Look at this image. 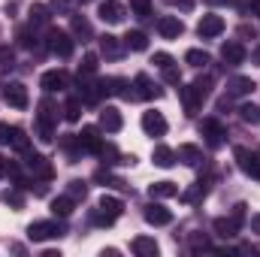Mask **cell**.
Listing matches in <instances>:
<instances>
[{"label": "cell", "instance_id": "7", "mask_svg": "<svg viewBox=\"0 0 260 257\" xmlns=\"http://www.w3.org/2000/svg\"><path fill=\"white\" fill-rule=\"evenodd\" d=\"M100 18L109 21V24H118V21L124 18V6H121L118 0H103V3H100Z\"/></svg>", "mask_w": 260, "mask_h": 257}, {"label": "cell", "instance_id": "48", "mask_svg": "<svg viewBox=\"0 0 260 257\" xmlns=\"http://www.w3.org/2000/svg\"><path fill=\"white\" fill-rule=\"evenodd\" d=\"M209 3H224V0H209Z\"/></svg>", "mask_w": 260, "mask_h": 257}, {"label": "cell", "instance_id": "2", "mask_svg": "<svg viewBox=\"0 0 260 257\" xmlns=\"http://www.w3.org/2000/svg\"><path fill=\"white\" fill-rule=\"evenodd\" d=\"M118 215H121V200H115V197H103V200H100V212L94 215V224L109 227Z\"/></svg>", "mask_w": 260, "mask_h": 257}, {"label": "cell", "instance_id": "27", "mask_svg": "<svg viewBox=\"0 0 260 257\" xmlns=\"http://www.w3.org/2000/svg\"><path fill=\"white\" fill-rule=\"evenodd\" d=\"M9 145H15L18 151H27L30 148V142H27V136H24V130H12V139H9Z\"/></svg>", "mask_w": 260, "mask_h": 257}, {"label": "cell", "instance_id": "41", "mask_svg": "<svg viewBox=\"0 0 260 257\" xmlns=\"http://www.w3.org/2000/svg\"><path fill=\"white\" fill-rule=\"evenodd\" d=\"M191 248H194V251H200V248H209V239H206V236H200V233H197L194 239H191Z\"/></svg>", "mask_w": 260, "mask_h": 257}, {"label": "cell", "instance_id": "38", "mask_svg": "<svg viewBox=\"0 0 260 257\" xmlns=\"http://www.w3.org/2000/svg\"><path fill=\"white\" fill-rule=\"evenodd\" d=\"M167 3H170V6H179L182 12H188V9H194L197 0H167Z\"/></svg>", "mask_w": 260, "mask_h": 257}, {"label": "cell", "instance_id": "21", "mask_svg": "<svg viewBox=\"0 0 260 257\" xmlns=\"http://www.w3.org/2000/svg\"><path fill=\"white\" fill-rule=\"evenodd\" d=\"M151 157H154V164H157V167H173V164H176V151H173V148H167V145H157Z\"/></svg>", "mask_w": 260, "mask_h": 257}, {"label": "cell", "instance_id": "20", "mask_svg": "<svg viewBox=\"0 0 260 257\" xmlns=\"http://www.w3.org/2000/svg\"><path fill=\"white\" fill-rule=\"evenodd\" d=\"M100 52L106 58H121V46H118V37H100Z\"/></svg>", "mask_w": 260, "mask_h": 257}, {"label": "cell", "instance_id": "16", "mask_svg": "<svg viewBox=\"0 0 260 257\" xmlns=\"http://www.w3.org/2000/svg\"><path fill=\"white\" fill-rule=\"evenodd\" d=\"M248 91H254V82L245 79V76H236V79L227 82V94H230V97H242V94H248Z\"/></svg>", "mask_w": 260, "mask_h": 257}, {"label": "cell", "instance_id": "42", "mask_svg": "<svg viewBox=\"0 0 260 257\" xmlns=\"http://www.w3.org/2000/svg\"><path fill=\"white\" fill-rule=\"evenodd\" d=\"M164 79H167V82H179V70H176L173 64L164 67Z\"/></svg>", "mask_w": 260, "mask_h": 257}, {"label": "cell", "instance_id": "44", "mask_svg": "<svg viewBox=\"0 0 260 257\" xmlns=\"http://www.w3.org/2000/svg\"><path fill=\"white\" fill-rule=\"evenodd\" d=\"M254 34H257V30H254L251 24H242V27H239V37H254Z\"/></svg>", "mask_w": 260, "mask_h": 257}, {"label": "cell", "instance_id": "11", "mask_svg": "<svg viewBox=\"0 0 260 257\" xmlns=\"http://www.w3.org/2000/svg\"><path fill=\"white\" fill-rule=\"evenodd\" d=\"M200 133L209 139V145H221V142H224V127H221L215 118H206V121L200 124Z\"/></svg>", "mask_w": 260, "mask_h": 257}, {"label": "cell", "instance_id": "39", "mask_svg": "<svg viewBox=\"0 0 260 257\" xmlns=\"http://www.w3.org/2000/svg\"><path fill=\"white\" fill-rule=\"evenodd\" d=\"M151 64H157V67H170V64H173V58H170V55H167V52H157V55H154V61H151Z\"/></svg>", "mask_w": 260, "mask_h": 257}, {"label": "cell", "instance_id": "34", "mask_svg": "<svg viewBox=\"0 0 260 257\" xmlns=\"http://www.w3.org/2000/svg\"><path fill=\"white\" fill-rule=\"evenodd\" d=\"M3 200H6L12 209H21V206H24V197H21V191H6V194H3Z\"/></svg>", "mask_w": 260, "mask_h": 257}, {"label": "cell", "instance_id": "3", "mask_svg": "<svg viewBox=\"0 0 260 257\" xmlns=\"http://www.w3.org/2000/svg\"><path fill=\"white\" fill-rule=\"evenodd\" d=\"M49 49H52L58 58H70L73 49H76V43H73V37L64 34V30H49Z\"/></svg>", "mask_w": 260, "mask_h": 257}, {"label": "cell", "instance_id": "46", "mask_svg": "<svg viewBox=\"0 0 260 257\" xmlns=\"http://www.w3.org/2000/svg\"><path fill=\"white\" fill-rule=\"evenodd\" d=\"M6 170H9V164H6V160L0 157V176H6Z\"/></svg>", "mask_w": 260, "mask_h": 257}, {"label": "cell", "instance_id": "12", "mask_svg": "<svg viewBox=\"0 0 260 257\" xmlns=\"http://www.w3.org/2000/svg\"><path fill=\"white\" fill-rule=\"evenodd\" d=\"M27 167H30V173L40 176V179H52V173H55L52 164H49L43 154H30V157H27Z\"/></svg>", "mask_w": 260, "mask_h": 257}, {"label": "cell", "instance_id": "18", "mask_svg": "<svg viewBox=\"0 0 260 257\" xmlns=\"http://www.w3.org/2000/svg\"><path fill=\"white\" fill-rule=\"evenodd\" d=\"M239 224H242V221H239V218H233V215H230V218H215V230H218L221 236H227V239H230V236H236Z\"/></svg>", "mask_w": 260, "mask_h": 257}, {"label": "cell", "instance_id": "29", "mask_svg": "<svg viewBox=\"0 0 260 257\" xmlns=\"http://www.w3.org/2000/svg\"><path fill=\"white\" fill-rule=\"evenodd\" d=\"M79 112H82V106H79V100L73 97V100H67V106H64V115H67V121H79Z\"/></svg>", "mask_w": 260, "mask_h": 257}, {"label": "cell", "instance_id": "6", "mask_svg": "<svg viewBox=\"0 0 260 257\" xmlns=\"http://www.w3.org/2000/svg\"><path fill=\"white\" fill-rule=\"evenodd\" d=\"M142 130H145L148 136H164V133H167V118H164L160 112H145V115H142Z\"/></svg>", "mask_w": 260, "mask_h": 257}, {"label": "cell", "instance_id": "10", "mask_svg": "<svg viewBox=\"0 0 260 257\" xmlns=\"http://www.w3.org/2000/svg\"><path fill=\"white\" fill-rule=\"evenodd\" d=\"M40 85H43L49 94H52V91H64L67 88V73H61V70H49V73H43Z\"/></svg>", "mask_w": 260, "mask_h": 257}, {"label": "cell", "instance_id": "8", "mask_svg": "<svg viewBox=\"0 0 260 257\" xmlns=\"http://www.w3.org/2000/svg\"><path fill=\"white\" fill-rule=\"evenodd\" d=\"M182 30H185V24H182L176 15H164V18L157 21V34H160V37H167V40H176Z\"/></svg>", "mask_w": 260, "mask_h": 257}, {"label": "cell", "instance_id": "32", "mask_svg": "<svg viewBox=\"0 0 260 257\" xmlns=\"http://www.w3.org/2000/svg\"><path fill=\"white\" fill-rule=\"evenodd\" d=\"M30 21H37V24H43V21H49V9H46L43 3H37V6H30Z\"/></svg>", "mask_w": 260, "mask_h": 257}, {"label": "cell", "instance_id": "47", "mask_svg": "<svg viewBox=\"0 0 260 257\" xmlns=\"http://www.w3.org/2000/svg\"><path fill=\"white\" fill-rule=\"evenodd\" d=\"M254 64H260V46L254 49Z\"/></svg>", "mask_w": 260, "mask_h": 257}, {"label": "cell", "instance_id": "19", "mask_svg": "<svg viewBox=\"0 0 260 257\" xmlns=\"http://www.w3.org/2000/svg\"><path fill=\"white\" fill-rule=\"evenodd\" d=\"M151 197H157V200H167V197H176L179 194V185H173V182H154L151 188H148Z\"/></svg>", "mask_w": 260, "mask_h": 257}, {"label": "cell", "instance_id": "13", "mask_svg": "<svg viewBox=\"0 0 260 257\" xmlns=\"http://www.w3.org/2000/svg\"><path fill=\"white\" fill-rule=\"evenodd\" d=\"M121 124H124V121H121V112H118V109H112V106H109V109H103V112H100V127H103V130L118 133Z\"/></svg>", "mask_w": 260, "mask_h": 257}, {"label": "cell", "instance_id": "4", "mask_svg": "<svg viewBox=\"0 0 260 257\" xmlns=\"http://www.w3.org/2000/svg\"><path fill=\"white\" fill-rule=\"evenodd\" d=\"M61 233H64V230H61V224H55V221H37V224L27 227V236H30L34 242L55 239V236H61Z\"/></svg>", "mask_w": 260, "mask_h": 257}, {"label": "cell", "instance_id": "45", "mask_svg": "<svg viewBox=\"0 0 260 257\" xmlns=\"http://www.w3.org/2000/svg\"><path fill=\"white\" fill-rule=\"evenodd\" d=\"M251 227H254V230L260 233V215H254V218H251Z\"/></svg>", "mask_w": 260, "mask_h": 257}, {"label": "cell", "instance_id": "15", "mask_svg": "<svg viewBox=\"0 0 260 257\" xmlns=\"http://www.w3.org/2000/svg\"><path fill=\"white\" fill-rule=\"evenodd\" d=\"M145 221L154 224V227H164V224L173 221V212H167L164 206H148V209H145Z\"/></svg>", "mask_w": 260, "mask_h": 257}, {"label": "cell", "instance_id": "9", "mask_svg": "<svg viewBox=\"0 0 260 257\" xmlns=\"http://www.w3.org/2000/svg\"><path fill=\"white\" fill-rule=\"evenodd\" d=\"M6 103L15 106V109H24V106H27V88H24L21 82L6 85Z\"/></svg>", "mask_w": 260, "mask_h": 257}, {"label": "cell", "instance_id": "1", "mask_svg": "<svg viewBox=\"0 0 260 257\" xmlns=\"http://www.w3.org/2000/svg\"><path fill=\"white\" fill-rule=\"evenodd\" d=\"M209 88H212V82H209V79H197L194 85H188V88H182V91H179V97H182V103H185V112H188V115L200 112L203 100L209 97Z\"/></svg>", "mask_w": 260, "mask_h": 257}, {"label": "cell", "instance_id": "17", "mask_svg": "<svg viewBox=\"0 0 260 257\" xmlns=\"http://www.w3.org/2000/svg\"><path fill=\"white\" fill-rule=\"evenodd\" d=\"M221 58H224L227 64H242V61H245V49H242L239 43H224Z\"/></svg>", "mask_w": 260, "mask_h": 257}, {"label": "cell", "instance_id": "14", "mask_svg": "<svg viewBox=\"0 0 260 257\" xmlns=\"http://www.w3.org/2000/svg\"><path fill=\"white\" fill-rule=\"evenodd\" d=\"M136 94L133 97H142V100H151V97H160V91H157V85H151V79L145 76V73H139L136 76Z\"/></svg>", "mask_w": 260, "mask_h": 257}, {"label": "cell", "instance_id": "30", "mask_svg": "<svg viewBox=\"0 0 260 257\" xmlns=\"http://www.w3.org/2000/svg\"><path fill=\"white\" fill-rule=\"evenodd\" d=\"M239 112H242V121H251V124H257L260 121V109L257 106H251V103H245Z\"/></svg>", "mask_w": 260, "mask_h": 257}, {"label": "cell", "instance_id": "23", "mask_svg": "<svg viewBox=\"0 0 260 257\" xmlns=\"http://www.w3.org/2000/svg\"><path fill=\"white\" fill-rule=\"evenodd\" d=\"M52 212H55L58 218H67V215L73 212V197H55V200H52Z\"/></svg>", "mask_w": 260, "mask_h": 257}, {"label": "cell", "instance_id": "28", "mask_svg": "<svg viewBox=\"0 0 260 257\" xmlns=\"http://www.w3.org/2000/svg\"><path fill=\"white\" fill-rule=\"evenodd\" d=\"M185 61H188L191 67H206V64H209V55H206V52H197V49H191V52L185 55Z\"/></svg>", "mask_w": 260, "mask_h": 257}, {"label": "cell", "instance_id": "33", "mask_svg": "<svg viewBox=\"0 0 260 257\" xmlns=\"http://www.w3.org/2000/svg\"><path fill=\"white\" fill-rule=\"evenodd\" d=\"M200 197H206V182H197V188H194V191L182 194V200H185V203H197Z\"/></svg>", "mask_w": 260, "mask_h": 257}, {"label": "cell", "instance_id": "40", "mask_svg": "<svg viewBox=\"0 0 260 257\" xmlns=\"http://www.w3.org/2000/svg\"><path fill=\"white\" fill-rule=\"evenodd\" d=\"M52 3H55V9H58V12H70V9L76 6V0H52Z\"/></svg>", "mask_w": 260, "mask_h": 257}, {"label": "cell", "instance_id": "24", "mask_svg": "<svg viewBox=\"0 0 260 257\" xmlns=\"http://www.w3.org/2000/svg\"><path fill=\"white\" fill-rule=\"evenodd\" d=\"M124 43H127L133 52H142V49L148 46V40H145V34H142V30H130L127 37H124Z\"/></svg>", "mask_w": 260, "mask_h": 257}, {"label": "cell", "instance_id": "35", "mask_svg": "<svg viewBox=\"0 0 260 257\" xmlns=\"http://www.w3.org/2000/svg\"><path fill=\"white\" fill-rule=\"evenodd\" d=\"M12 61H15V58H12V49H9V46H0V70H9Z\"/></svg>", "mask_w": 260, "mask_h": 257}, {"label": "cell", "instance_id": "26", "mask_svg": "<svg viewBox=\"0 0 260 257\" xmlns=\"http://www.w3.org/2000/svg\"><path fill=\"white\" fill-rule=\"evenodd\" d=\"M73 30H76L79 37H82V43H85V40L91 37V24H88L85 18H79V15H73Z\"/></svg>", "mask_w": 260, "mask_h": 257}, {"label": "cell", "instance_id": "43", "mask_svg": "<svg viewBox=\"0 0 260 257\" xmlns=\"http://www.w3.org/2000/svg\"><path fill=\"white\" fill-rule=\"evenodd\" d=\"M12 130H15V127H9V124H0V145L12 139Z\"/></svg>", "mask_w": 260, "mask_h": 257}, {"label": "cell", "instance_id": "22", "mask_svg": "<svg viewBox=\"0 0 260 257\" xmlns=\"http://www.w3.org/2000/svg\"><path fill=\"white\" fill-rule=\"evenodd\" d=\"M130 248H133L136 254H157V242H154V239H145V236L133 239V242H130Z\"/></svg>", "mask_w": 260, "mask_h": 257}, {"label": "cell", "instance_id": "36", "mask_svg": "<svg viewBox=\"0 0 260 257\" xmlns=\"http://www.w3.org/2000/svg\"><path fill=\"white\" fill-rule=\"evenodd\" d=\"M85 194H88L85 182H70V197L73 200H85Z\"/></svg>", "mask_w": 260, "mask_h": 257}, {"label": "cell", "instance_id": "25", "mask_svg": "<svg viewBox=\"0 0 260 257\" xmlns=\"http://www.w3.org/2000/svg\"><path fill=\"white\" fill-rule=\"evenodd\" d=\"M176 157H182L185 164H197V160H200V148H197V145H179Z\"/></svg>", "mask_w": 260, "mask_h": 257}, {"label": "cell", "instance_id": "37", "mask_svg": "<svg viewBox=\"0 0 260 257\" xmlns=\"http://www.w3.org/2000/svg\"><path fill=\"white\" fill-rule=\"evenodd\" d=\"M130 6H133V12L142 18V15H148V9H151V0H130Z\"/></svg>", "mask_w": 260, "mask_h": 257}, {"label": "cell", "instance_id": "5", "mask_svg": "<svg viewBox=\"0 0 260 257\" xmlns=\"http://www.w3.org/2000/svg\"><path fill=\"white\" fill-rule=\"evenodd\" d=\"M221 30H224V18H221V15H203L200 24H197V34L206 37V40H209V37H218Z\"/></svg>", "mask_w": 260, "mask_h": 257}, {"label": "cell", "instance_id": "31", "mask_svg": "<svg viewBox=\"0 0 260 257\" xmlns=\"http://www.w3.org/2000/svg\"><path fill=\"white\" fill-rule=\"evenodd\" d=\"M94 70H97V55H91V52H88V55H85V61H82V67H79V76H91Z\"/></svg>", "mask_w": 260, "mask_h": 257}]
</instances>
